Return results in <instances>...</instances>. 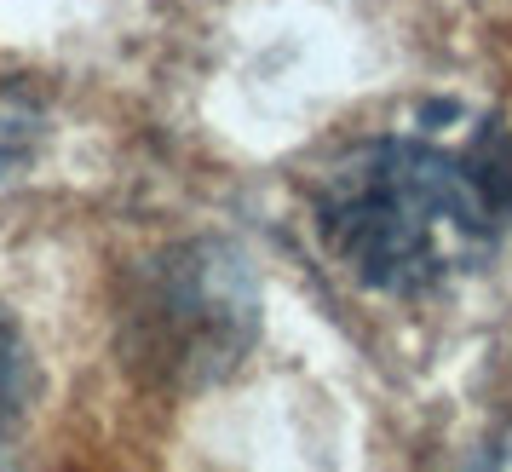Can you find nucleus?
Instances as JSON below:
<instances>
[{
	"mask_svg": "<svg viewBox=\"0 0 512 472\" xmlns=\"http://www.w3.org/2000/svg\"><path fill=\"white\" fill-rule=\"evenodd\" d=\"M512 219V144L501 127L466 150L432 139H369L317 185V231L363 288L432 294L495 254Z\"/></svg>",
	"mask_w": 512,
	"mask_h": 472,
	"instance_id": "1",
	"label": "nucleus"
},
{
	"mask_svg": "<svg viewBox=\"0 0 512 472\" xmlns=\"http://www.w3.org/2000/svg\"><path fill=\"white\" fill-rule=\"evenodd\" d=\"M144 363H162L179 380L231 369V357L254 334V294L242 265L225 248H185L162 260L156 283L133 306Z\"/></svg>",
	"mask_w": 512,
	"mask_h": 472,
	"instance_id": "2",
	"label": "nucleus"
},
{
	"mask_svg": "<svg viewBox=\"0 0 512 472\" xmlns=\"http://www.w3.org/2000/svg\"><path fill=\"white\" fill-rule=\"evenodd\" d=\"M24 403V346H18V329L0 317V421Z\"/></svg>",
	"mask_w": 512,
	"mask_h": 472,
	"instance_id": "3",
	"label": "nucleus"
}]
</instances>
